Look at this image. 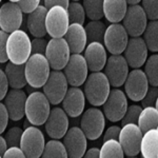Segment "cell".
Here are the masks:
<instances>
[{
    "label": "cell",
    "mask_w": 158,
    "mask_h": 158,
    "mask_svg": "<svg viewBox=\"0 0 158 158\" xmlns=\"http://www.w3.org/2000/svg\"><path fill=\"white\" fill-rule=\"evenodd\" d=\"M137 126L142 133L151 129H158V109L155 106H144L139 114Z\"/></svg>",
    "instance_id": "29"
},
{
    "label": "cell",
    "mask_w": 158,
    "mask_h": 158,
    "mask_svg": "<svg viewBox=\"0 0 158 158\" xmlns=\"http://www.w3.org/2000/svg\"><path fill=\"white\" fill-rule=\"evenodd\" d=\"M140 2L148 20H158V0H141Z\"/></svg>",
    "instance_id": "38"
},
{
    "label": "cell",
    "mask_w": 158,
    "mask_h": 158,
    "mask_svg": "<svg viewBox=\"0 0 158 158\" xmlns=\"http://www.w3.org/2000/svg\"><path fill=\"white\" fill-rule=\"evenodd\" d=\"M142 110L141 106H138V104H132V106H128L126 113H124L123 117L121 118V126L127 123H137V120H138L139 114Z\"/></svg>",
    "instance_id": "37"
},
{
    "label": "cell",
    "mask_w": 158,
    "mask_h": 158,
    "mask_svg": "<svg viewBox=\"0 0 158 158\" xmlns=\"http://www.w3.org/2000/svg\"><path fill=\"white\" fill-rule=\"evenodd\" d=\"M129 40V35L126 29L120 22L111 23L106 29V33L103 36V43L106 51L111 54L117 55L122 54L127 47Z\"/></svg>",
    "instance_id": "16"
},
{
    "label": "cell",
    "mask_w": 158,
    "mask_h": 158,
    "mask_svg": "<svg viewBox=\"0 0 158 158\" xmlns=\"http://www.w3.org/2000/svg\"><path fill=\"white\" fill-rule=\"evenodd\" d=\"M126 1H127V3L130 6V4H139L141 0H126Z\"/></svg>",
    "instance_id": "51"
},
{
    "label": "cell",
    "mask_w": 158,
    "mask_h": 158,
    "mask_svg": "<svg viewBox=\"0 0 158 158\" xmlns=\"http://www.w3.org/2000/svg\"><path fill=\"white\" fill-rule=\"evenodd\" d=\"M128 106L126 93L119 88H114L110 90L108 97L102 103V112L108 120L118 122L123 117Z\"/></svg>",
    "instance_id": "6"
},
{
    "label": "cell",
    "mask_w": 158,
    "mask_h": 158,
    "mask_svg": "<svg viewBox=\"0 0 158 158\" xmlns=\"http://www.w3.org/2000/svg\"><path fill=\"white\" fill-rule=\"evenodd\" d=\"M85 101L86 99L83 91L79 86H71L68 88L61 103H62V109L68 114V116L76 118L85 111Z\"/></svg>",
    "instance_id": "22"
},
{
    "label": "cell",
    "mask_w": 158,
    "mask_h": 158,
    "mask_svg": "<svg viewBox=\"0 0 158 158\" xmlns=\"http://www.w3.org/2000/svg\"><path fill=\"white\" fill-rule=\"evenodd\" d=\"M48 9L40 4L33 12L27 14V27L33 37H44L47 35L45 30V16Z\"/></svg>",
    "instance_id": "25"
},
{
    "label": "cell",
    "mask_w": 158,
    "mask_h": 158,
    "mask_svg": "<svg viewBox=\"0 0 158 158\" xmlns=\"http://www.w3.org/2000/svg\"><path fill=\"white\" fill-rule=\"evenodd\" d=\"M1 1H2V0H0V2H1Z\"/></svg>",
    "instance_id": "54"
},
{
    "label": "cell",
    "mask_w": 158,
    "mask_h": 158,
    "mask_svg": "<svg viewBox=\"0 0 158 158\" xmlns=\"http://www.w3.org/2000/svg\"><path fill=\"white\" fill-rule=\"evenodd\" d=\"M9 33L0 30V63H6L9 61L6 55V40Z\"/></svg>",
    "instance_id": "42"
},
{
    "label": "cell",
    "mask_w": 158,
    "mask_h": 158,
    "mask_svg": "<svg viewBox=\"0 0 158 158\" xmlns=\"http://www.w3.org/2000/svg\"><path fill=\"white\" fill-rule=\"evenodd\" d=\"M0 157H1V155H0Z\"/></svg>",
    "instance_id": "55"
},
{
    "label": "cell",
    "mask_w": 158,
    "mask_h": 158,
    "mask_svg": "<svg viewBox=\"0 0 158 158\" xmlns=\"http://www.w3.org/2000/svg\"><path fill=\"white\" fill-rule=\"evenodd\" d=\"M67 11L70 23H74V22L80 24L85 23L86 15L82 3H80L79 1H70V4H69Z\"/></svg>",
    "instance_id": "36"
},
{
    "label": "cell",
    "mask_w": 158,
    "mask_h": 158,
    "mask_svg": "<svg viewBox=\"0 0 158 158\" xmlns=\"http://www.w3.org/2000/svg\"><path fill=\"white\" fill-rule=\"evenodd\" d=\"M144 43L152 53L158 52V20H149L142 33Z\"/></svg>",
    "instance_id": "30"
},
{
    "label": "cell",
    "mask_w": 158,
    "mask_h": 158,
    "mask_svg": "<svg viewBox=\"0 0 158 158\" xmlns=\"http://www.w3.org/2000/svg\"><path fill=\"white\" fill-rule=\"evenodd\" d=\"M122 53L130 68L138 69L141 68L146 62L149 50L142 37L137 36L129 38L126 49Z\"/></svg>",
    "instance_id": "20"
},
{
    "label": "cell",
    "mask_w": 158,
    "mask_h": 158,
    "mask_svg": "<svg viewBox=\"0 0 158 158\" xmlns=\"http://www.w3.org/2000/svg\"><path fill=\"white\" fill-rule=\"evenodd\" d=\"M83 156L86 158H99V156H100V149H98V148H91V149L86 150Z\"/></svg>",
    "instance_id": "49"
},
{
    "label": "cell",
    "mask_w": 158,
    "mask_h": 158,
    "mask_svg": "<svg viewBox=\"0 0 158 158\" xmlns=\"http://www.w3.org/2000/svg\"><path fill=\"white\" fill-rule=\"evenodd\" d=\"M63 38L68 42L72 54H81L88 44V38L83 24L70 23Z\"/></svg>",
    "instance_id": "24"
},
{
    "label": "cell",
    "mask_w": 158,
    "mask_h": 158,
    "mask_svg": "<svg viewBox=\"0 0 158 158\" xmlns=\"http://www.w3.org/2000/svg\"><path fill=\"white\" fill-rule=\"evenodd\" d=\"M157 97H158V88L150 85L144 97L141 99V106H155L157 108Z\"/></svg>",
    "instance_id": "40"
},
{
    "label": "cell",
    "mask_w": 158,
    "mask_h": 158,
    "mask_svg": "<svg viewBox=\"0 0 158 158\" xmlns=\"http://www.w3.org/2000/svg\"><path fill=\"white\" fill-rule=\"evenodd\" d=\"M83 85H85L83 93L86 101H89V103L93 106H102L111 90V85L106 74L102 71L91 72Z\"/></svg>",
    "instance_id": "1"
},
{
    "label": "cell",
    "mask_w": 158,
    "mask_h": 158,
    "mask_svg": "<svg viewBox=\"0 0 158 158\" xmlns=\"http://www.w3.org/2000/svg\"><path fill=\"white\" fill-rule=\"evenodd\" d=\"M139 153L144 158L158 157V129H151L142 134Z\"/></svg>",
    "instance_id": "27"
},
{
    "label": "cell",
    "mask_w": 158,
    "mask_h": 158,
    "mask_svg": "<svg viewBox=\"0 0 158 158\" xmlns=\"http://www.w3.org/2000/svg\"><path fill=\"white\" fill-rule=\"evenodd\" d=\"M2 157H6V158H9V157L23 158V157H25V155L19 146H13V147H7V149L6 150V152H4V154Z\"/></svg>",
    "instance_id": "45"
},
{
    "label": "cell",
    "mask_w": 158,
    "mask_h": 158,
    "mask_svg": "<svg viewBox=\"0 0 158 158\" xmlns=\"http://www.w3.org/2000/svg\"><path fill=\"white\" fill-rule=\"evenodd\" d=\"M9 1H12V2H19L20 0H9Z\"/></svg>",
    "instance_id": "52"
},
{
    "label": "cell",
    "mask_w": 158,
    "mask_h": 158,
    "mask_svg": "<svg viewBox=\"0 0 158 158\" xmlns=\"http://www.w3.org/2000/svg\"><path fill=\"white\" fill-rule=\"evenodd\" d=\"M6 149H7V144L6 141V138H4L3 136H1V134H0V155H1V157L3 156Z\"/></svg>",
    "instance_id": "50"
},
{
    "label": "cell",
    "mask_w": 158,
    "mask_h": 158,
    "mask_svg": "<svg viewBox=\"0 0 158 158\" xmlns=\"http://www.w3.org/2000/svg\"><path fill=\"white\" fill-rule=\"evenodd\" d=\"M32 54L31 39L22 30L10 33L6 40V55L9 61L16 64H24Z\"/></svg>",
    "instance_id": "2"
},
{
    "label": "cell",
    "mask_w": 158,
    "mask_h": 158,
    "mask_svg": "<svg viewBox=\"0 0 158 158\" xmlns=\"http://www.w3.org/2000/svg\"><path fill=\"white\" fill-rule=\"evenodd\" d=\"M45 139L40 129L35 126L27 127L21 135L19 147L23 151L25 157L39 158L41 157Z\"/></svg>",
    "instance_id": "7"
},
{
    "label": "cell",
    "mask_w": 158,
    "mask_h": 158,
    "mask_svg": "<svg viewBox=\"0 0 158 158\" xmlns=\"http://www.w3.org/2000/svg\"><path fill=\"white\" fill-rule=\"evenodd\" d=\"M71 0H43V6L48 10L54 6H61L65 9H68Z\"/></svg>",
    "instance_id": "48"
},
{
    "label": "cell",
    "mask_w": 158,
    "mask_h": 158,
    "mask_svg": "<svg viewBox=\"0 0 158 158\" xmlns=\"http://www.w3.org/2000/svg\"><path fill=\"white\" fill-rule=\"evenodd\" d=\"M71 51L68 42L63 37L51 38L48 41L44 56L47 57L52 70H59L65 67L71 56Z\"/></svg>",
    "instance_id": "8"
},
{
    "label": "cell",
    "mask_w": 158,
    "mask_h": 158,
    "mask_svg": "<svg viewBox=\"0 0 158 158\" xmlns=\"http://www.w3.org/2000/svg\"><path fill=\"white\" fill-rule=\"evenodd\" d=\"M41 156L44 158H48V157L67 158L68 153H67V150H65L64 144H63L62 141H60V139L52 138L48 142H45Z\"/></svg>",
    "instance_id": "32"
},
{
    "label": "cell",
    "mask_w": 158,
    "mask_h": 158,
    "mask_svg": "<svg viewBox=\"0 0 158 158\" xmlns=\"http://www.w3.org/2000/svg\"><path fill=\"white\" fill-rule=\"evenodd\" d=\"M62 72L71 86L82 85L89 75L88 64L83 55L71 54L68 63L62 69Z\"/></svg>",
    "instance_id": "15"
},
{
    "label": "cell",
    "mask_w": 158,
    "mask_h": 158,
    "mask_svg": "<svg viewBox=\"0 0 158 158\" xmlns=\"http://www.w3.org/2000/svg\"><path fill=\"white\" fill-rule=\"evenodd\" d=\"M123 85L126 95L135 102L140 101L144 97L150 86L146 74L140 68L130 71L123 82Z\"/></svg>",
    "instance_id": "13"
},
{
    "label": "cell",
    "mask_w": 158,
    "mask_h": 158,
    "mask_svg": "<svg viewBox=\"0 0 158 158\" xmlns=\"http://www.w3.org/2000/svg\"><path fill=\"white\" fill-rule=\"evenodd\" d=\"M40 2L41 0H20L17 3L20 6L21 11L23 12V14H29L34 11L38 6H40Z\"/></svg>",
    "instance_id": "43"
},
{
    "label": "cell",
    "mask_w": 158,
    "mask_h": 158,
    "mask_svg": "<svg viewBox=\"0 0 158 158\" xmlns=\"http://www.w3.org/2000/svg\"><path fill=\"white\" fill-rule=\"evenodd\" d=\"M51 72L50 63L43 54H31L24 63V74L27 85L32 88H42Z\"/></svg>",
    "instance_id": "4"
},
{
    "label": "cell",
    "mask_w": 158,
    "mask_h": 158,
    "mask_svg": "<svg viewBox=\"0 0 158 158\" xmlns=\"http://www.w3.org/2000/svg\"><path fill=\"white\" fill-rule=\"evenodd\" d=\"M51 111V103L43 92L35 91L27 96L25 100V117L33 126L44 124Z\"/></svg>",
    "instance_id": "3"
},
{
    "label": "cell",
    "mask_w": 158,
    "mask_h": 158,
    "mask_svg": "<svg viewBox=\"0 0 158 158\" xmlns=\"http://www.w3.org/2000/svg\"><path fill=\"white\" fill-rule=\"evenodd\" d=\"M106 158V157H124V153L122 150L120 142L117 139H108L103 141L100 149V156L99 158Z\"/></svg>",
    "instance_id": "34"
},
{
    "label": "cell",
    "mask_w": 158,
    "mask_h": 158,
    "mask_svg": "<svg viewBox=\"0 0 158 158\" xmlns=\"http://www.w3.org/2000/svg\"><path fill=\"white\" fill-rule=\"evenodd\" d=\"M106 25L104 24L103 21H101V19L90 20V22H88L85 27L86 38H88V43L94 41L102 42L104 33H106Z\"/></svg>",
    "instance_id": "31"
},
{
    "label": "cell",
    "mask_w": 158,
    "mask_h": 158,
    "mask_svg": "<svg viewBox=\"0 0 158 158\" xmlns=\"http://www.w3.org/2000/svg\"><path fill=\"white\" fill-rule=\"evenodd\" d=\"M48 40L44 37H34L31 40V49L32 54H43L47 50Z\"/></svg>",
    "instance_id": "41"
},
{
    "label": "cell",
    "mask_w": 158,
    "mask_h": 158,
    "mask_svg": "<svg viewBox=\"0 0 158 158\" xmlns=\"http://www.w3.org/2000/svg\"><path fill=\"white\" fill-rule=\"evenodd\" d=\"M128 6L126 0H103V17L111 23L120 22Z\"/></svg>",
    "instance_id": "26"
},
{
    "label": "cell",
    "mask_w": 158,
    "mask_h": 158,
    "mask_svg": "<svg viewBox=\"0 0 158 158\" xmlns=\"http://www.w3.org/2000/svg\"><path fill=\"white\" fill-rule=\"evenodd\" d=\"M103 0H82L85 15L90 20H99L103 17Z\"/></svg>",
    "instance_id": "35"
},
{
    "label": "cell",
    "mask_w": 158,
    "mask_h": 158,
    "mask_svg": "<svg viewBox=\"0 0 158 158\" xmlns=\"http://www.w3.org/2000/svg\"><path fill=\"white\" fill-rule=\"evenodd\" d=\"M71 1H79V0H71Z\"/></svg>",
    "instance_id": "53"
},
{
    "label": "cell",
    "mask_w": 158,
    "mask_h": 158,
    "mask_svg": "<svg viewBox=\"0 0 158 158\" xmlns=\"http://www.w3.org/2000/svg\"><path fill=\"white\" fill-rule=\"evenodd\" d=\"M4 73L11 89H22L27 85L24 74V64H16L9 61L4 69Z\"/></svg>",
    "instance_id": "28"
},
{
    "label": "cell",
    "mask_w": 158,
    "mask_h": 158,
    "mask_svg": "<svg viewBox=\"0 0 158 158\" xmlns=\"http://www.w3.org/2000/svg\"><path fill=\"white\" fill-rule=\"evenodd\" d=\"M121 21L129 36L137 37L142 35L149 20L140 4H130Z\"/></svg>",
    "instance_id": "12"
},
{
    "label": "cell",
    "mask_w": 158,
    "mask_h": 158,
    "mask_svg": "<svg viewBox=\"0 0 158 158\" xmlns=\"http://www.w3.org/2000/svg\"><path fill=\"white\" fill-rule=\"evenodd\" d=\"M27 94L22 89H11L3 98V103L9 113V118L13 121L21 120L25 113Z\"/></svg>",
    "instance_id": "21"
},
{
    "label": "cell",
    "mask_w": 158,
    "mask_h": 158,
    "mask_svg": "<svg viewBox=\"0 0 158 158\" xmlns=\"http://www.w3.org/2000/svg\"><path fill=\"white\" fill-rule=\"evenodd\" d=\"M106 117L100 109L93 106L82 112L80 118V129L90 140H96L103 133Z\"/></svg>",
    "instance_id": "5"
},
{
    "label": "cell",
    "mask_w": 158,
    "mask_h": 158,
    "mask_svg": "<svg viewBox=\"0 0 158 158\" xmlns=\"http://www.w3.org/2000/svg\"><path fill=\"white\" fill-rule=\"evenodd\" d=\"M7 91H9V82H7L6 75L3 70L0 69V101L3 100Z\"/></svg>",
    "instance_id": "46"
},
{
    "label": "cell",
    "mask_w": 158,
    "mask_h": 158,
    "mask_svg": "<svg viewBox=\"0 0 158 158\" xmlns=\"http://www.w3.org/2000/svg\"><path fill=\"white\" fill-rule=\"evenodd\" d=\"M62 139V142L68 153V157H83L85 152L86 151V147H88V138L82 130L80 129V127L69 128Z\"/></svg>",
    "instance_id": "18"
},
{
    "label": "cell",
    "mask_w": 158,
    "mask_h": 158,
    "mask_svg": "<svg viewBox=\"0 0 158 158\" xmlns=\"http://www.w3.org/2000/svg\"><path fill=\"white\" fill-rule=\"evenodd\" d=\"M68 80L62 71L52 70L50 72L49 78L42 85V92L49 99L51 104L57 106L64 97L68 91Z\"/></svg>",
    "instance_id": "10"
},
{
    "label": "cell",
    "mask_w": 158,
    "mask_h": 158,
    "mask_svg": "<svg viewBox=\"0 0 158 158\" xmlns=\"http://www.w3.org/2000/svg\"><path fill=\"white\" fill-rule=\"evenodd\" d=\"M70 25L68 11L61 6L50 7L45 16V30L51 38L63 37Z\"/></svg>",
    "instance_id": "9"
},
{
    "label": "cell",
    "mask_w": 158,
    "mask_h": 158,
    "mask_svg": "<svg viewBox=\"0 0 158 158\" xmlns=\"http://www.w3.org/2000/svg\"><path fill=\"white\" fill-rule=\"evenodd\" d=\"M130 72V67L122 54L113 55L108 57L103 68V73L109 79L110 85L114 88L123 85L127 76Z\"/></svg>",
    "instance_id": "11"
},
{
    "label": "cell",
    "mask_w": 158,
    "mask_h": 158,
    "mask_svg": "<svg viewBox=\"0 0 158 158\" xmlns=\"http://www.w3.org/2000/svg\"><path fill=\"white\" fill-rule=\"evenodd\" d=\"M23 23V12L17 2L7 1L0 6V29L6 33L19 30Z\"/></svg>",
    "instance_id": "17"
},
{
    "label": "cell",
    "mask_w": 158,
    "mask_h": 158,
    "mask_svg": "<svg viewBox=\"0 0 158 158\" xmlns=\"http://www.w3.org/2000/svg\"><path fill=\"white\" fill-rule=\"evenodd\" d=\"M143 72L146 74L149 85L153 86H158V55L153 53L150 57L147 58L144 62Z\"/></svg>",
    "instance_id": "33"
},
{
    "label": "cell",
    "mask_w": 158,
    "mask_h": 158,
    "mask_svg": "<svg viewBox=\"0 0 158 158\" xmlns=\"http://www.w3.org/2000/svg\"><path fill=\"white\" fill-rule=\"evenodd\" d=\"M9 113L3 102L0 101V134L6 131L7 123H9Z\"/></svg>",
    "instance_id": "44"
},
{
    "label": "cell",
    "mask_w": 158,
    "mask_h": 158,
    "mask_svg": "<svg viewBox=\"0 0 158 158\" xmlns=\"http://www.w3.org/2000/svg\"><path fill=\"white\" fill-rule=\"evenodd\" d=\"M142 134L143 133L140 131L137 123H127L121 126L118 141L122 147L124 156L135 157L139 154Z\"/></svg>",
    "instance_id": "14"
},
{
    "label": "cell",
    "mask_w": 158,
    "mask_h": 158,
    "mask_svg": "<svg viewBox=\"0 0 158 158\" xmlns=\"http://www.w3.org/2000/svg\"><path fill=\"white\" fill-rule=\"evenodd\" d=\"M85 59L90 72L102 71L108 59L106 49L102 42H89L85 49Z\"/></svg>",
    "instance_id": "23"
},
{
    "label": "cell",
    "mask_w": 158,
    "mask_h": 158,
    "mask_svg": "<svg viewBox=\"0 0 158 158\" xmlns=\"http://www.w3.org/2000/svg\"><path fill=\"white\" fill-rule=\"evenodd\" d=\"M69 116L60 106L51 109L50 114L44 122V129L51 138L61 139L69 129Z\"/></svg>",
    "instance_id": "19"
},
{
    "label": "cell",
    "mask_w": 158,
    "mask_h": 158,
    "mask_svg": "<svg viewBox=\"0 0 158 158\" xmlns=\"http://www.w3.org/2000/svg\"><path fill=\"white\" fill-rule=\"evenodd\" d=\"M22 132H23V130L19 128V127H12V128L7 130L6 135H4L7 147L19 146Z\"/></svg>",
    "instance_id": "39"
},
{
    "label": "cell",
    "mask_w": 158,
    "mask_h": 158,
    "mask_svg": "<svg viewBox=\"0 0 158 158\" xmlns=\"http://www.w3.org/2000/svg\"><path fill=\"white\" fill-rule=\"evenodd\" d=\"M120 129H121V127H118V126H111L110 128H108L103 134V141H106V140H108V139L118 140Z\"/></svg>",
    "instance_id": "47"
},
{
    "label": "cell",
    "mask_w": 158,
    "mask_h": 158,
    "mask_svg": "<svg viewBox=\"0 0 158 158\" xmlns=\"http://www.w3.org/2000/svg\"><path fill=\"white\" fill-rule=\"evenodd\" d=\"M0 30H1V29H0Z\"/></svg>",
    "instance_id": "56"
}]
</instances>
